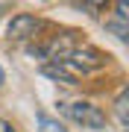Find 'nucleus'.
<instances>
[{"instance_id":"nucleus-1","label":"nucleus","mask_w":129,"mask_h":132,"mask_svg":"<svg viewBox=\"0 0 129 132\" xmlns=\"http://www.w3.org/2000/svg\"><path fill=\"white\" fill-rule=\"evenodd\" d=\"M65 114L73 123H82L85 129H106V114L100 112V106H91V103H65Z\"/></svg>"},{"instance_id":"nucleus-2","label":"nucleus","mask_w":129,"mask_h":132,"mask_svg":"<svg viewBox=\"0 0 129 132\" xmlns=\"http://www.w3.org/2000/svg\"><path fill=\"white\" fill-rule=\"evenodd\" d=\"M76 50V32H65V35H56L50 38L47 44L38 50L44 59H53V62H65L71 53Z\"/></svg>"},{"instance_id":"nucleus-3","label":"nucleus","mask_w":129,"mask_h":132,"mask_svg":"<svg viewBox=\"0 0 129 132\" xmlns=\"http://www.w3.org/2000/svg\"><path fill=\"white\" fill-rule=\"evenodd\" d=\"M106 53H100V50H94V47H76L67 56L65 62H71L73 68H76L79 73H88V71H97V68H103L106 65Z\"/></svg>"},{"instance_id":"nucleus-4","label":"nucleus","mask_w":129,"mask_h":132,"mask_svg":"<svg viewBox=\"0 0 129 132\" xmlns=\"http://www.w3.org/2000/svg\"><path fill=\"white\" fill-rule=\"evenodd\" d=\"M38 29H41V21L35 18V15L21 12V15H15V18L9 21V27H6V35H9L12 41H27V38H32Z\"/></svg>"},{"instance_id":"nucleus-5","label":"nucleus","mask_w":129,"mask_h":132,"mask_svg":"<svg viewBox=\"0 0 129 132\" xmlns=\"http://www.w3.org/2000/svg\"><path fill=\"white\" fill-rule=\"evenodd\" d=\"M111 29V32H115L120 41H129V21H120V18H115V21H109V24H106Z\"/></svg>"},{"instance_id":"nucleus-6","label":"nucleus","mask_w":129,"mask_h":132,"mask_svg":"<svg viewBox=\"0 0 129 132\" xmlns=\"http://www.w3.org/2000/svg\"><path fill=\"white\" fill-rule=\"evenodd\" d=\"M38 132H67L59 120L47 118V114H38Z\"/></svg>"},{"instance_id":"nucleus-7","label":"nucleus","mask_w":129,"mask_h":132,"mask_svg":"<svg viewBox=\"0 0 129 132\" xmlns=\"http://www.w3.org/2000/svg\"><path fill=\"white\" fill-rule=\"evenodd\" d=\"M126 103H129V94H126V91H120V97H117V103H115L120 123H129V112H126Z\"/></svg>"},{"instance_id":"nucleus-8","label":"nucleus","mask_w":129,"mask_h":132,"mask_svg":"<svg viewBox=\"0 0 129 132\" xmlns=\"http://www.w3.org/2000/svg\"><path fill=\"white\" fill-rule=\"evenodd\" d=\"M0 132H15V129H12L9 120H0Z\"/></svg>"},{"instance_id":"nucleus-9","label":"nucleus","mask_w":129,"mask_h":132,"mask_svg":"<svg viewBox=\"0 0 129 132\" xmlns=\"http://www.w3.org/2000/svg\"><path fill=\"white\" fill-rule=\"evenodd\" d=\"M3 79H6V73H3V68H0V85H3Z\"/></svg>"}]
</instances>
